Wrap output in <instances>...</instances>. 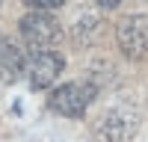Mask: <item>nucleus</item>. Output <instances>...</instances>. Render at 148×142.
<instances>
[{
	"label": "nucleus",
	"instance_id": "nucleus-7",
	"mask_svg": "<svg viewBox=\"0 0 148 142\" xmlns=\"http://www.w3.org/2000/svg\"><path fill=\"white\" fill-rule=\"evenodd\" d=\"M101 27H104V21L98 18L95 12H86V15L74 24V42L77 44H92L98 39V33H101Z\"/></svg>",
	"mask_w": 148,
	"mask_h": 142
},
{
	"label": "nucleus",
	"instance_id": "nucleus-2",
	"mask_svg": "<svg viewBox=\"0 0 148 142\" xmlns=\"http://www.w3.org/2000/svg\"><path fill=\"white\" fill-rule=\"evenodd\" d=\"M98 86L92 80H74V83H62L51 92L47 98V106L56 115H68V118H80L86 113V106L95 101Z\"/></svg>",
	"mask_w": 148,
	"mask_h": 142
},
{
	"label": "nucleus",
	"instance_id": "nucleus-6",
	"mask_svg": "<svg viewBox=\"0 0 148 142\" xmlns=\"http://www.w3.org/2000/svg\"><path fill=\"white\" fill-rule=\"evenodd\" d=\"M21 74H27V53H24L12 39L0 36V80L12 83Z\"/></svg>",
	"mask_w": 148,
	"mask_h": 142
},
{
	"label": "nucleus",
	"instance_id": "nucleus-8",
	"mask_svg": "<svg viewBox=\"0 0 148 142\" xmlns=\"http://www.w3.org/2000/svg\"><path fill=\"white\" fill-rule=\"evenodd\" d=\"M24 3L30 6V12H51L56 6H62L65 0H24Z\"/></svg>",
	"mask_w": 148,
	"mask_h": 142
},
{
	"label": "nucleus",
	"instance_id": "nucleus-3",
	"mask_svg": "<svg viewBox=\"0 0 148 142\" xmlns=\"http://www.w3.org/2000/svg\"><path fill=\"white\" fill-rule=\"evenodd\" d=\"M116 42L130 59L148 56V15H127L116 27Z\"/></svg>",
	"mask_w": 148,
	"mask_h": 142
},
{
	"label": "nucleus",
	"instance_id": "nucleus-4",
	"mask_svg": "<svg viewBox=\"0 0 148 142\" xmlns=\"http://www.w3.org/2000/svg\"><path fill=\"white\" fill-rule=\"evenodd\" d=\"M62 68H65V59L56 51H33L27 56V80L33 89L53 86L56 77L62 74Z\"/></svg>",
	"mask_w": 148,
	"mask_h": 142
},
{
	"label": "nucleus",
	"instance_id": "nucleus-9",
	"mask_svg": "<svg viewBox=\"0 0 148 142\" xmlns=\"http://www.w3.org/2000/svg\"><path fill=\"white\" fill-rule=\"evenodd\" d=\"M95 3L101 6V9H116V6L121 3V0H95Z\"/></svg>",
	"mask_w": 148,
	"mask_h": 142
},
{
	"label": "nucleus",
	"instance_id": "nucleus-1",
	"mask_svg": "<svg viewBox=\"0 0 148 142\" xmlns=\"http://www.w3.org/2000/svg\"><path fill=\"white\" fill-rule=\"evenodd\" d=\"M21 42L33 51H53V44L62 39V27L51 12H27L18 21Z\"/></svg>",
	"mask_w": 148,
	"mask_h": 142
},
{
	"label": "nucleus",
	"instance_id": "nucleus-5",
	"mask_svg": "<svg viewBox=\"0 0 148 142\" xmlns=\"http://www.w3.org/2000/svg\"><path fill=\"white\" fill-rule=\"evenodd\" d=\"M133 130H136V115H130L127 110H110L98 124L104 142H127Z\"/></svg>",
	"mask_w": 148,
	"mask_h": 142
}]
</instances>
